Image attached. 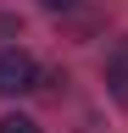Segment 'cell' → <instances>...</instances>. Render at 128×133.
<instances>
[{
    "instance_id": "6da1fadb",
    "label": "cell",
    "mask_w": 128,
    "mask_h": 133,
    "mask_svg": "<svg viewBox=\"0 0 128 133\" xmlns=\"http://www.w3.org/2000/svg\"><path fill=\"white\" fill-rule=\"evenodd\" d=\"M39 89V61L28 56V50H0V94H28Z\"/></svg>"
},
{
    "instance_id": "277c9868",
    "label": "cell",
    "mask_w": 128,
    "mask_h": 133,
    "mask_svg": "<svg viewBox=\"0 0 128 133\" xmlns=\"http://www.w3.org/2000/svg\"><path fill=\"white\" fill-rule=\"evenodd\" d=\"M39 6H45V11H67L72 0H39Z\"/></svg>"
},
{
    "instance_id": "7a4b0ae2",
    "label": "cell",
    "mask_w": 128,
    "mask_h": 133,
    "mask_svg": "<svg viewBox=\"0 0 128 133\" xmlns=\"http://www.w3.org/2000/svg\"><path fill=\"white\" fill-rule=\"evenodd\" d=\"M106 83H111V100H123V105H128V39L111 50V61H106Z\"/></svg>"
},
{
    "instance_id": "3957f363",
    "label": "cell",
    "mask_w": 128,
    "mask_h": 133,
    "mask_svg": "<svg viewBox=\"0 0 128 133\" xmlns=\"http://www.w3.org/2000/svg\"><path fill=\"white\" fill-rule=\"evenodd\" d=\"M0 133H39V122H34V116H17V111H11V116H0Z\"/></svg>"
}]
</instances>
